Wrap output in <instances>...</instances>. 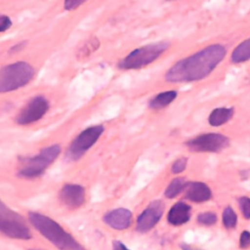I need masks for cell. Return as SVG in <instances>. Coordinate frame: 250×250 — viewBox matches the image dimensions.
<instances>
[{
	"label": "cell",
	"mask_w": 250,
	"mask_h": 250,
	"mask_svg": "<svg viewBox=\"0 0 250 250\" xmlns=\"http://www.w3.org/2000/svg\"><path fill=\"white\" fill-rule=\"evenodd\" d=\"M227 49L221 44H213L173 64L166 72L169 82L197 81L208 76L221 62Z\"/></svg>",
	"instance_id": "cell-1"
},
{
	"label": "cell",
	"mask_w": 250,
	"mask_h": 250,
	"mask_svg": "<svg viewBox=\"0 0 250 250\" xmlns=\"http://www.w3.org/2000/svg\"><path fill=\"white\" fill-rule=\"evenodd\" d=\"M28 224L58 250H87L69 231L50 216L38 211L27 213Z\"/></svg>",
	"instance_id": "cell-2"
},
{
	"label": "cell",
	"mask_w": 250,
	"mask_h": 250,
	"mask_svg": "<svg viewBox=\"0 0 250 250\" xmlns=\"http://www.w3.org/2000/svg\"><path fill=\"white\" fill-rule=\"evenodd\" d=\"M61 152V146L53 144L42 147L38 152L31 156L23 157L17 170V176L24 180L40 178L59 158Z\"/></svg>",
	"instance_id": "cell-3"
},
{
	"label": "cell",
	"mask_w": 250,
	"mask_h": 250,
	"mask_svg": "<svg viewBox=\"0 0 250 250\" xmlns=\"http://www.w3.org/2000/svg\"><path fill=\"white\" fill-rule=\"evenodd\" d=\"M35 76L33 65L24 61L15 62L0 67V94L25 87Z\"/></svg>",
	"instance_id": "cell-4"
},
{
	"label": "cell",
	"mask_w": 250,
	"mask_h": 250,
	"mask_svg": "<svg viewBox=\"0 0 250 250\" xmlns=\"http://www.w3.org/2000/svg\"><path fill=\"white\" fill-rule=\"evenodd\" d=\"M0 234L14 240H29L32 232L28 222L0 198Z\"/></svg>",
	"instance_id": "cell-5"
},
{
	"label": "cell",
	"mask_w": 250,
	"mask_h": 250,
	"mask_svg": "<svg viewBox=\"0 0 250 250\" xmlns=\"http://www.w3.org/2000/svg\"><path fill=\"white\" fill-rule=\"evenodd\" d=\"M168 48L169 43L166 41H160L142 46L133 50L124 59H122L119 62L118 66L121 69L142 68L158 59Z\"/></svg>",
	"instance_id": "cell-6"
},
{
	"label": "cell",
	"mask_w": 250,
	"mask_h": 250,
	"mask_svg": "<svg viewBox=\"0 0 250 250\" xmlns=\"http://www.w3.org/2000/svg\"><path fill=\"white\" fill-rule=\"evenodd\" d=\"M104 127L101 124L90 126L81 131L69 144L65 150V158L68 161L79 160L101 138Z\"/></svg>",
	"instance_id": "cell-7"
},
{
	"label": "cell",
	"mask_w": 250,
	"mask_h": 250,
	"mask_svg": "<svg viewBox=\"0 0 250 250\" xmlns=\"http://www.w3.org/2000/svg\"><path fill=\"white\" fill-rule=\"evenodd\" d=\"M49 108V100L42 95H37L31 98L20 110L16 116V122L21 126L33 124L42 119L48 112Z\"/></svg>",
	"instance_id": "cell-8"
},
{
	"label": "cell",
	"mask_w": 250,
	"mask_h": 250,
	"mask_svg": "<svg viewBox=\"0 0 250 250\" xmlns=\"http://www.w3.org/2000/svg\"><path fill=\"white\" fill-rule=\"evenodd\" d=\"M186 146L194 152H219L229 146V139L219 133H205L188 140Z\"/></svg>",
	"instance_id": "cell-9"
},
{
	"label": "cell",
	"mask_w": 250,
	"mask_h": 250,
	"mask_svg": "<svg viewBox=\"0 0 250 250\" xmlns=\"http://www.w3.org/2000/svg\"><path fill=\"white\" fill-rule=\"evenodd\" d=\"M59 201L69 210H76L86 201L85 188L79 184L67 183L61 187L58 192Z\"/></svg>",
	"instance_id": "cell-10"
},
{
	"label": "cell",
	"mask_w": 250,
	"mask_h": 250,
	"mask_svg": "<svg viewBox=\"0 0 250 250\" xmlns=\"http://www.w3.org/2000/svg\"><path fill=\"white\" fill-rule=\"evenodd\" d=\"M164 202L162 200H153L137 218L136 229L140 232H147L155 227L161 219L164 212Z\"/></svg>",
	"instance_id": "cell-11"
},
{
	"label": "cell",
	"mask_w": 250,
	"mask_h": 250,
	"mask_svg": "<svg viewBox=\"0 0 250 250\" xmlns=\"http://www.w3.org/2000/svg\"><path fill=\"white\" fill-rule=\"evenodd\" d=\"M132 212L126 208H116L106 212L103 221L109 228L117 230H123L129 228L132 224Z\"/></svg>",
	"instance_id": "cell-12"
},
{
	"label": "cell",
	"mask_w": 250,
	"mask_h": 250,
	"mask_svg": "<svg viewBox=\"0 0 250 250\" xmlns=\"http://www.w3.org/2000/svg\"><path fill=\"white\" fill-rule=\"evenodd\" d=\"M185 196L189 201L202 203L208 201L212 197V191L210 188L201 182H188L186 183L184 188Z\"/></svg>",
	"instance_id": "cell-13"
},
{
	"label": "cell",
	"mask_w": 250,
	"mask_h": 250,
	"mask_svg": "<svg viewBox=\"0 0 250 250\" xmlns=\"http://www.w3.org/2000/svg\"><path fill=\"white\" fill-rule=\"evenodd\" d=\"M191 216V207L183 201L175 203L169 210L167 221L172 226H182L189 221Z\"/></svg>",
	"instance_id": "cell-14"
},
{
	"label": "cell",
	"mask_w": 250,
	"mask_h": 250,
	"mask_svg": "<svg viewBox=\"0 0 250 250\" xmlns=\"http://www.w3.org/2000/svg\"><path fill=\"white\" fill-rule=\"evenodd\" d=\"M234 109L232 107H218L211 111L208 122L211 126L218 127L225 123H227L229 120L231 119L233 116Z\"/></svg>",
	"instance_id": "cell-15"
},
{
	"label": "cell",
	"mask_w": 250,
	"mask_h": 250,
	"mask_svg": "<svg viewBox=\"0 0 250 250\" xmlns=\"http://www.w3.org/2000/svg\"><path fill=\"white\" fill-rule=\"evenodd\" d=\"M177 98L176 91H166L154 96L148 103V106L153 109H161L169 105Z\"/></svg>",
	"instance_id": "cell-16"
},
{
	"label": "cell",
	"mask_w": 250,
	"mask_h": 250,
	"mask_svg": "<svg viewBox=\"0 0 250 250\" xmlns=\"http://www.w3.org/2000/svg\"><path fill=\"white\" fill-rule=\"evenodd\" d=\"M230 60L233 63H240L250 60V38L242 41L234 48Z\"/></svg>",
	"instance_id": "cell-17"
},
{
	"label": "cell",
	"mask_w": 250,
	"mask_h": 250,
	"mask_svg": "<svg viewBox=\"0 0 250 250\" xmlns=\"http://www.w3.org/2000/svg\"><path fill=\"white\" fill-rule=\"evenodd\" d=\"M186 186V181L184 178H175L173 179L170 184L167 186L164 194L167 198H175L178 194L184 191Z\"/></svg>",
	"instance_id": "cell-18"
},
{
	"label": "cell",
	"mask_w": 250,
	"mask_h": 250,
	"mask_svg": "<svg viewBox=\"0 0 250 250\" xmlns=\"http://www.w3.org/2000/svg\"><path fill=\"white\" fill-rule=\"evenodd\" d=\"M222 220L226 229H233L237 224V215L230 206H228L223 211Z\"/></svg>",
	"instance_id": "cell-19"
},
{
	"label": "cell",
	"mask_w": 250,
	"mask_h": 250,
	"mask_svg": "<svg viewBox=\"0 0 250 250\" xmlns=\"http://www.w3.org/2000/svg\"><path fill=\"white\" fill-rule=\"evenodd\" d=\"M217 215L214 212H203L200 213L197 218L196 221L197 223H199L202 226H213L214 224L217 223Z\"/></svg>",
	"instance_id": "cell-20"
},
{
	"label": "cell",
	"mask_w": 250,
	"mask_h": 250,
	"mask_svg": "<svg viewBox=\"0 0 250 250\" xmlns=\"http://www.w3.org/2000/svg\"><path fill=\"white\" fill-rule=\"evenodd\" d=\"M98 48H99V41L96 38L95 39H90L89 41H87L82 46V48L79 51V54L81 56H88Z\"/></svg>",
	"instance_id": "cell-21"
},
{
	"label": "cell",
	"mask_w": 250,
	"mask_h": 250,
	"mask_svg": "<svg viewBox=\"0 0 250 250\" xmlns=\"http://www.w3.org/2000/svg\"><path fill=\"white\" fill-rule=\"evenodd\" d=\"M239 208L245 219H250V198L247 196H240L237 199Z\"/></svg>",
	"instance_id": "cell-22"
},
{
	"label": "cell",
	"mask_w": 250,
	"mask_h": 250,
	"mask_svg": "<svg viewBox=\"0 0 250 250\" xmlns=\"http://www.w3.org/2000/svg\"><path fill=\"white\" fill-rule=\"evenodd\" d=\"M188 164V159L186 157H180L177 160H175L171 166V171L174 174H179L183 172Z\"/></svg>",
	"instance_id": "cell-23"
},
{
	"label": "cell",
	"mask_w": 250,
	"mask_h": 250,
	"mask_svg": "<svg viewBox=\"0 0 250 250\" xmlns=\"http://www.w3.org/2000/svg\"><path fill=\"white\" fill-rule=\"evenodd\" d=\"M12 24H13V21L11 18L7 15H3L0 13V33L10 29Z\"/></svg>",
	"instance_id": "cell-24"
},
{
	"label": "cell",
	"mask_w": 250,
	"mask_h": 250,
	"mask_svg": "<svg viewBox=\"0 0 250 250\" xmlns=\"http://www.w3.org/2000/svg\"><path fill=\"white\" fill-rule=\"evenodd\" d=\"M250 246V232L243 230L239 237V247L241 249H247Z\"/></svg>",
	"instance_id": "cell-25"
},
{
	"label": "cell",
	"mask_w": 250,
	"mask_h": 250,
	"mask_svg": "<svg viewBox=\"0 0 250 250\" xmlns=\"http://www.w3.org/2000/svg\"><path fill=\"white\" fill-rule=\"evenodd\" d=\"M84 1H77V0H66L63 2V8L66 11H72L79 8Z\"/></svg>",
	"instance_id": "cell-26"
},
{
	"label": "cell",
	"mask_w": 250,
	"mask_h": 250,
	"mask_svg": "<svg viewBox=\"0 0 250 250\" xmlns=\"http://www.w3.org/2000/svg\"><path fill=\"white\" fill-rule=\"evenodd\" d=\"M112 250H130L122 241L114 240L112 241Z\"/></svg>",
	"instance_id": "cell-27"
},
{
	"label": "cell",
	"mask_w": 250,
	"mask_h": 250,
	"mask_svg": "<svg viewBox=\"0 0 250 250\" xmlns=\"http://www.w3.org/2000/svg\"><path fill=\"white\" fill-rule=\"evenodd\" d=\"M181 249L182 250H203V249H199V248H196V247H193V246H190L188 244H186V243H182L180 245Z\"/></svg>",
	"instance_id": "cell-28"
},
{
	"label": "cell",
	"mask_w": 250,
	"mask_h": 250,
	"mask_svg": "<svg viewBox=\"0 0 250 250\" xmlns=\"http://www.w3.org/2000/svg\"><path fill=\"white\" fill-rule=\"evenodd\" d=\"M26 250H43V249H36V248H29V249H26Z\"/></svg>",
	"instance_id": "cell-29"
}]
</instances>
